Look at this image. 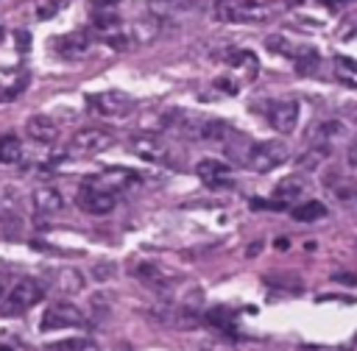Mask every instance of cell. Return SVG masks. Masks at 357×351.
<instances>
[{
  "label": "cell",
  "mask_w": 357,
  "mask_h": 351,
  "mask_svg": "<svg viewBox=\"0 0 357 351\" xmlns=\"http://www.w3.org/2000/svg\"><path fill=\"white\" fill-rule=\"evenodd\" d=\"M42 298H45V284L39 279L22 276V279L11 281L6 298L0 301V315L3 318H17V315L28 312L33 304H39Z\"/></svg>",
  "instance_id": "1"
},
{
  "label": "cell",
  "mask_w": 357,
  "mask_h": 351,
  "mask_svg": "<svg viewBox=\"0 0 357 351\" xmlns=\"http://www.w3.org/2000/svg\"><path fill=\"white\" fill-rule=\"evenodd\" d=\"M215 17L223 22H262L271 17V3L262 0H234V3H215Z\"/></svg>",
  "instance_id": "2"
},
{
  "label": "cell",
  "mask_w": 357,
  "mask_h": 351,
  "mask_svg": "<svg viewBox=\"0 0 357 351\" xmlns=\"http://www.w3.org/2000/svg\"><path fill=\"white\" fill-rule=\"evenodd\" d=\"M290 156V148L279 139H268V142H254L248 150H245V164L254 170V173H271L273 167L284 164Z\"/></svg>",
  "instance_id": "3"
},
{
  "label": "cell",
  "mask_w": 357,
  "mask_h": 351,
  "mask_svg": "<svg viewBox=\"0 0 357 351\" xmlns=\"http://www.w3.org/2000/svg\"><path fill=\"white\" fill-rule=\"evenodd\" d=\"M86 326V318L84 312L75 306V304H67V301H56L45 309L42 320H39V329L42 332H59V329H81Z\"/></svg>",
  "instance_id": "4"
},
{
  "label": "cell",
  "mask_w": 357,
  "mask_h": 351,
  "mask_svg": "<svg viewBox=\"0 0 357 351\" xmlns=\"http://www.w3.org/2000/svg\"><path fill=\"white\" fill-rule=\"evenodd\" d=\"M112 134L106 128H81L73 142H70V153L73 156H81V159H89V156H98L103 150L112 148Z\"/></svg>",
  "instance_id": "5"
},
{
  "label": "cell",
  "mask_w": 357,
  "mask_h": 351,
  "mask_svg": "<svg viewBox=\"0 0 357 351\" xmlns=\"http://www.w3.org/2000/svg\"><path fill=\"white\" fill-rule=\"evenodd\" d=\"M128 150L134 156H139L145 162H156V164L170 159V145L162 136H156V134H134L128 139Z\"/></svg>",
  "instance_id": "6"
},
{
  "label": "cell",
  "mask_w": 357,
  "mask_h": 351,
  "mask_svg": "<svg viewBox=\"0 0 357 351\" xmlns=\"http://www.w3.org/2000/svg\"><path fill=\"white\" fill-rule=\"evenodd\" d=\"M139 181V176L134 173V170H126V167H109V170H100L98 176H92V178H86V184H92V187H98V189H103V192H109V195H120L123 189H128V187H134Z\"/></svg>",
  "instance_id": "7"
},
{
  "label": "cell",
  "mask_w": 357,
  "mask_h": 351,
  "mask_svg": "<svg viewBox=\"0 0 357 351\" xmlns=\"http://www.w3.org/2000/svg\"><path fill=\"white\" fill-rule=\"evenodd\" d=\"M226 61H229V75L226 78L237 89H240V84H251L257 78V72H259V61H257V56L251 50H231L226 56Z\"/></svg>",
  "instance_id": "8"
},
{
  "label": "cell",
  "mask_w": 357,
  "mask_h": 351,
  "mask_svg": "<svg viewBox=\"0 0 357 351\" xmlns=\"http://www.w3.org/2000/svg\"><path fill=\"white\" fill-rule=\"evenodd\" d=\"M75 201H78V206H81L86 214H109V212L117 206V198H114V195H109V192H103V189H98V187L86 184V181L81 184Z\"/></svg>",
  "instance_id": "9"
},
{
  "label": "cell",
  "mask_w": 357,
  "mask_h": 351,
  "mask_svg": "<svg viewBox=\"0 0 357 351\" xmlns=\"http://www.w3.org/2000/svg\"><path fill=\"white\" fill-rule=\"evenodd\" d=\"M268 123L279 134H290L298 123V103L296 100H273L268 106Z\"/></svg>",
  "instance_id": "10"
},
{
  "label": "cell",
  "mask_w": 357,
  "mask_h": 351,
  "mask_svg": "<svg viewBox=\"0 0 357 351\" xmlns=\"http://www.w3.org/2000/svg\"><path fill=\"white\" fill-rule=\"evenodd\" d=\"M89 106L103 117H123L131 111L134 103L120 92H100V95H89Z\"/></svg>",
  "instance_id": "11"
},
{
  "label": "cell",
  "mask_w": 357,
  "mask_h": 351,
  "mask_svg": "<svg viewBox=\"0 0 357 351\" xmlns=\"http://www.w3.org/2000/svg\"><path fill=\"white\" fill-rule=\"evenodd\" d=\"M198 178L212 187V189H220V187H231V167L220 159H201L198 167H195Z\"/></svg>",
  "instance_id": "12"
},
{
  "label": "cell",
  "mask_w": 357,
  "mask_h": 351,
  "mask_svg": "<svg viewBox=\"0 0 357 351\" xmlns=\"http://www.w3.org/2000/svg\"><path fill=\"white\" fill-rule=\"evenodd\" d=\"M346 136V125L340 123V120H324V123H318L315 128H310V145L315 148V150H321V153H326L337 139H343Z\"/></svg>",
  "instance_id": "13"
},
{
  "label": "cell",
  "mask_w": 357,
  "mask_h": 351,
  "mask_svg": "<svg viewBox=\"0 0 357 351\" xmlns=\"http://www.w3.org/2000/svg\"><path fill=\"white\" fill-rule=\"evenodd\" d=\"M131 273L137 281H142L145 287H151L156 292H167L173 287V279L162 267H156L153 262H137V265H131Z\"/></svg>",
  "instance_id": "14"
},
{
  "label": "cell",
  "mask_w": 357,
  "mask_h": 351,
  "mask_svg": "<svg viewBox=\"0 0 357 351\" xmlns=\"http://www.w3.org/2000/svg\"><path fill=\"white\" fill-rule=\"evenodd\" d=\"M25 131H28V136H31L33 142H39V145H53V142L59 139V125H56L50 117H45V114L28 117Z\"/></svg>",
  "instance_id": "15"
},
{
  "label": "cell",
  "mask_w": 357,
  "mask_h": 351,
  "mask_svg": "<svg viewBox=\"0 0 357 351\" xmlns=\"http://www.w3.org/2000/svg\"><path fill=\"white\" fill-rule=\"evenodd\" d=\"M31 203H33V212L39 214H59L64 209V198L56 187H36L31 192Z\"/></svg>",
  "instance_id": "16"
},
{
  "label": "cell",
  "mask_w": 357,
  "mask_h": 351,
  "mask_svg": "<svg viewBox=\"0 0 357 351\" xmlns=\"http://www.w3.org/2000/svg\"><path fill=\"white\" fill-rule=\"evenodd\" d=\"M153 318L162 323L178 326V329H195L198 326V315L190 312L187 306H159V309H153Z\"/></svg>",
  "instance_id": "17"
},
{
  "label": "cell",
  "mask_w": 357,
  "mask_h": 351,
  "mask_svg": "<svg viewBox=\"0 0 357 351\" xmlns=\"http://www.w3.org/2000/svg\"><path fill=\"white\" fill-rule=\"evenodd\" d=\"M56 50L64 58H81L89 50V33L86 31H73V33L56 39Z\"/></svg>",
  "instance_id": "18"
},
{
  "label": "cell",
  "mask_w": 357,
  "mask_h": 351,
  "mask_svg": "<svg viewBox=\"0 0 357 351\" xmlns=\"http://www.w3.org/2000/svg\"><path fill=\"white\" fill-rule=\"evenodd\" d=\"M53 284H56L59 292H67V295L70 292H78L84 287V273L75 270V267H61V270H56Z\"/></svg>",
  "instance_id": "19"
},
{
  "label": "cell",
  "mask_w": 357,
  "mask_h": 351,
  "mask_svg": "<svg viewBox=\"0 0 357 351\" xmlns=\"http://www.w3.org/2000/svg\"><path fill=\"white\" fill-rule=\"evenodd\" d=\"M326 212H329V209H326L321 201H307V203H298V206H293V209H290L293 220H298V223L321 220V217H326Z\"/></svg>",
  "instance_id": "20"
},
{
  "label": "cell",
  "mask_w": 357,
  "mask_h": 351,
  "mask_svg": "<svg viewBox=\"0 0 357 351\" xmlns=\"http://www.w3.org/2000/svg\"><path fill=\"white\" fill-rule=\"evenodd\" d=\"M22 162V142L14 134H0V164Z\"/></svg>",
  "instance_id": "21"
},
{
  "label": "cell",
  "mask_w": 357,
  "mask_h": 351,
  "mask_svg": "<svg viewBox=\"0 0 357 351\" xmlns=\"http://www.w3.org/2000/svg\"><path fill=\"white\" fill-rule=\"evenodd\" d=\"M301 192H304V178H301V176H290V178L279 181L276 189H273V195H276L279 203H284V201H290V198H298Z\"/></svg>",
  "instance_id": "22"
},
{
  "label": "cell",
  "mask_w": 357,
  "mask_h": 351,
  "mask_svg": "<svg viewBox=\"0 0 357 351\" xmlns=\"http://www.w3.org/2000/svg\"><path fill=\"white\" fill-rule=\"evenodd\" d=\"M335 75H337V81L357 86V61H351L346 56H337L335 58Z\"/></svg>",
  "instance_id": "23"
},
{
  "label": "cell",
  "mask_w": 357,
  "mask_h": 351,
  "mask_svg": "<svg viewBox=\"0 0 357 351\" xmlns=\"http://www.w3.org/2000/svg\"><path fill=\"white\" fill-rule=\"evenodd\" d=\"M293 64H296V70H298L301 75H310V72L318 67V50H315V47L298 50V53L293 56Z\"/></svg>",
  "instance_id": "24"
},
{
  "label": "cell",
  "mask_w": 357,
  "mask_h": 351,
  "mask_svg": "<svg viewBox=\"0 0 357 351\" xmlns=\"http://www.w3.org/2000/svg\"><path fill=\"white\" fill-rule=\"evenodd\" d=\"M45 351H98L92 340H61L56 345H47Z\"/></svg>",
  "instance_id": "25"
},
{
  "label": "cell",
  "mask_w": 357,
  "mask_h": 351,
  "mask_svg": "<svg viewBox=\"0 0 357 351\" xmlns=\"http://www.w3.org/2000/svg\"><path fill=\"white\" fill-rule=\"evenodd\" d=\"M92 273H95V279H98V281H106V279H112V276H114V265H112V262L95 265V267H92Z\"/></svg>",
  "instance_id": "26"
},
{
  "label": "cell",
  "mask_w": 357,
  "mask_h": 351,
  "mask_svg": "<svg viewBox=\"0 0 357 351\" xmlns=\"http://www.w3.org/2000/svg\"><path fill=\"white\" fill-rule=\"evenodd\" d=\"M59 8H61V3H39V11H36V14H39L42 20H47V17H53Z\"/></svg>",
  "instance_id": "27"
},
{
  "label": "cell",
  "mask_w": 357,
  "mask_h": 351,
  "mask_svg": "<svg viewBox=\"0 0 357 351\" xmlns=\"http://www.w3.org/2000/svg\"><path fill=\"white\" fill-rule=\"evenodd\" d=\"M8 287H11V281L6 279V273H0V301L6 298V292H8Z\"/></svg>",
  "instance_id": "28"
},
{
  "label": "cell",
  "mask_w": 357,
  "mask_h": 351,
  "mask_svg": "<svg viewBox=\"0 0 357 351\" xmlns=\"http://www.w3.org/2000/svg\"><path fill=\"white\" fill-rule=\"evenodd\" d=\"M304 351H346V348H321V345H301Z\"/></svg>",
  "instance_id": "29"
},
{
  "label": "cell",
  "mask_w": 357,
  "mask_h": 351,
  "mask_svg": "<svg viewBox=\"0 0 357 351\" xmlns=\"http://www.w3.org/2000/svg\"><path fill=\"white\" fill-rule=\"evenodd\" d=\"M349 162L357 167V145H351V148H349Z\"/></svg>",
  "instance_id": "30"
},
{
  "label": "cell",
  "mask_w": 357,
  "mask_h": 351,
  "mask_svg": "<svg viewBox=\"0 0 357 351\" xmlns=\"http://www.w3.org/2000/svg\"><path fill=\"white\" fill-rule=\"evenodd\" d=\"M0 351H14V348L11 345H0Z\"/></svg>",
  "instance_id": "31"
},
{
  "label": "cell",
  "mask_w": 357,
  "mask_h": 351,
  "mask_svg": "<svg viewBox=\"0 0 357 351\" xmlns=\"http://www.w3.org/2000/svg\"><path fill=\"white\" fill-rule=\"evenodd\" d=\"M0 42H3V28H0Z\"/></svg>",
  "instance_id": "32"
}]
</instances>
